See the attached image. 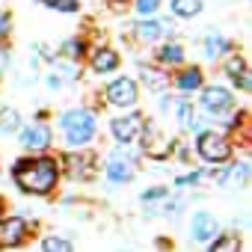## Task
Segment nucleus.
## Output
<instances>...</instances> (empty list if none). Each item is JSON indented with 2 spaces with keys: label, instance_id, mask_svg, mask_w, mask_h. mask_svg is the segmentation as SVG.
<instances>
[{
  "label": "nucleus",
  "instance_id": "1",
  "mask_svg": "<svg viewBox=\"0 0 252 252\" xmlns=\"http://www.w3.org/2000/svg\"><path fill=\"white\" fill-rule=\"evenodd\" d=\"M12 181L27 196H51L60 184V163L48 155H30L12 163Z\"/></svg>",
  "mask_w": 252,
  "mask_h": 252
},
{
  "label": "nucleus",
  "instance_id": "2",
  "mask_svg": "<svg viewBox=\"0 0 252 252\" xmlns=\"http://www.w3.org/2000/svg\"><path fill=\"white\" fill-rule=\"evenodd\" d=\"M60 128H63V137L71 149H83L95 140L98 134V122H95V113L86 110V107H74V110H65L60 116Z\"/></svg>",
  "mask_w": 252,
  "mask_h": 252
},
{
  "label": "nucleus",
  "instance_id": "3",
  "mask_svg": "<svg viewBox=\"0 0 252 252\" xmlns=\"http://www.w3.org/2000/svg\"><path fill=\"white\" fill-rule=\"evenodd\" d=\"M33 237V222L21 214L0 217V252L6 249H21Z\"/></svg>",
  "mask_w": 252,
  "mask_h": 252
},
{
  "label": "nucleus",
  "instance_id": "4",
  "mask_svg": "<svg viewBox=\"0 0 252 252\" xmlns=\"http://www.w3.org/2000/svg\"><path fill=\"white\" fill-rule=\"evenodd\" d=\"M196 155L205 163H225V160H231V143L222 134L202 131V134H196Z\"/></svg>",
  "mask_w": 252,
  "mask_h": 252
},
{
  "label": "nucleus",
  "instance_id": "5",
  "mask_svg": "<svg viewBox=\"0 0 252 252\" xmlns=\"http://www.w3.org/2000/svg\"><path fill=\"white\" fill-rule=\"evenodd\" d=\"M202 95H199V107H202V113H208V116H228L231 110H234V95L225 89V86H202L199 89Z\"/></svg>",
  "mask_w": 252,
  "mask_h": 252
},
{
  "label": "nucleus",
  "instance_id": "6",
  "mask_svg": "<svg viewBox=\"0 0 252 252\" xmlns=\"http://www.w3.org/2000/svg\"><path fill=\"white\" fill-rule=\"evenodd\" d=\"M18 140H21L24 152L42 155V152H48V149H51V140H54V134H51V128H48L45 122H36V125H21Z\"/></svg>",
  "mask_w": 252,
  "mask_h": 252
},
{
  "label": "nucleus",
  "instance_id": "7",
  "mask_svg": "<svg viewBox=\"0 0 252 252\" xmlns=\"http://www.w3.org/2000/svg\"><path fill=\"white\" fill-rule=\"evenodd\" d=\"M137 95H140V89H137V80L134 77H116V80L107 83V101L113 107L128 110V107L137 104Z\"/></svg>",
  "mask_w": 252,
  "mask_h": 252
},
{
  "label": "nucleus",
  "instance_id": "8",
  "mask_svg": "<svg viewBox=\"0 0 252 252\" xmlns=\"http://www.w3.org/2000/svg\"><path fill=\"white\" fill-rule=\"evenodd\" d=\"M222 228H220V220L211 214V211H196L193 214V220H190V240L193 243H211L217 234H220Z\"/></svg>",
  "mask_w": 252,
  "mask_h": 252
},
{
  "label": "nucleus",
  "instance_id": "9",
  "mask_svg": "<svg viewBox=\"0 0 252 252\" xmlns=\"http://www.w3.org/2000/svg\"><path fill=\"white\" fill-rule=\"evenodd\" d=\"M143 131V116L140 113H128V116H116L110 122V134L116 137V143H134Z\"/></svg>",
  "mask_w": 252,
  "mask_h": 252
},
{
  "label": "nucleus",
  "instance_id": "10",
  "mask_svg": "<svg viewBox=\"0 0 252 252\" xmlns=\"http://www.w3.org/2000/svg\"><path fill=\"white\" fill-rule=\"evenodd\" d=\"M107 181L110 184H128V181H134V160L125 155V149H116V155L107 160Z\"/></svg>",
  "mask_w": 252,
  "mask_h": 252
},
{
  "label": "nucleus",
  "instance_id": "11",
  "mask_svg": "<svg viewBox=\"0 0 252 252\" xmlns=\"http://www.w3.org/2000/svg\"><path fill=\"white\" fill-rule=\"evenodd\" d=\"M225 74H228V80H234L237 89H243V92L252 89V74H249L243 57H228V63H225Z\"/></svg>",
  "mask_w": 252,
  "mask_h": 252
},
{
  "label": "nucleus",
  "instance_id": "12",
  "mask_svg": "<svg viewBox=\"0 0 252 252\" xmlns=\"http://www.w3.org/2000/svg\"><path fill=\"white\" fill-rule=\"evenodd\" d=\"M172 83H175L178 92H199L205 86V77H202V68L199 65H187V68L178 71V77Z\"/></svg>",
  "mask_w": 252,
  "mask_h": 252
},
{
  "label": "nucleus",
  "instance_id": "13",
  "mask_svg": "<svg viewBox=\"0 0 252 252\" xmlns=\"http://www.w3.org/2000/svg\"><path fill=\"white\" fill-rule=\"evenodd\" d=\"M249 181V163H228L222 172H217V184L220 187H243Z\"/></svg>",
  "mask_w": 252,
  "mask_h": 252
},
{
  "label": "nucleus",
  "instance_id": "14",
  "mask_svg": "<svg viewBox=\"0 0 252 252\" xmlns=\"http://www.w3.org/2000/svg\"><path fill=\"white\" fill-rule=\"evenodd\" d=\"M134 33H137L140 39H146V42H155V39H160V36H169V33H172V24L163 21V18H152V21H140V24L134 27Z\"/></svg>",
  "mask_w": 252,
  "mask_h": 252
},
{
  "label": "nucleus",
  "instance_id": "15",
  "mask_svg": "<svg viewBox=\"0 0 252 252\" xmlns=\"http://www.w3.org/2000/svg\"><path fill=\"white\" fill-rule=\"evenodd\" d=\"M205 246H208V252H243V240H240L237 231H220Z\"/></svg>",
  "mask_w": 252,
  "mask_h": 252
},
{
  "label": "nucleus",
  "instance_id": "16",
  "mask_svg": "<svg viewBox=\"0 0 252 252\" xmlns=\"http://www.w3.org/2000/svg\"><path fill=\"white\" fill-rule=\"evenodd\" d=\"M65 172H68V178H74V181L92 178V158H86V155H71V158H65Z\"/></svg>",
  "mask_w": 252,
  "mask_h": 252
},
{
  "label": "nucleus",
  "instance_id": "17",
  "mask_svg": "<svg viewBox=\"0 0 252 252\" xmlns=\"http://www.w3.org/2000/svg\"><path fill=\"white\" fill-rule=\"evenodd\" d=\"M202 48H205V60H220V57H225L231 51V42L222 33H208Z\"/></svg>",
  "mask_w": 252,
  "mask_h": 252
},
{
  "label": "nucleus",
  "instance_id": "18",
  "mask_svg": "<svg viewBox=\"0 0 252 252\" xmlns=\"http://www.w3.org/2000/svg\"><path fill=\"white\" fill-rule=\"evenodd\" d=\"M116 68H119V54H116V51L101 48V51L92 54V71H95V74H110V71H116Z\"/></svg>",
  "mask_w": 252,
  "mask_h": 252
},
{
  "label": "nucleus",
  "instance_id": "19",
  "mask_svg": "<svg viewBox=\"0 0 252 252\" xmlns=\"http://www.w3.org/2000/svg\"><path fill=\"white\" fill-rule=\"evenodd\" d=\"M166 196H169L166 187H149V190L140 193V205H143L149 214H158V208H160V202H163Z\"/></svg>",
  "mask_w": 252,
  "mask_h": 252
},
{
  "label": "nucleus",
  "instance_id": "20",
  "mask_svg": "<svg viewBox=\"0 0 252 252\" xmlns=\"http://www.w3.org/2000/svg\"><path fill=\"white\" fill-rule=\"evenodd\" d=\"M158 63H166V65H181L184 63V48L178 42H166L158 48Z\"/></svg>",
  "mask_w": 252,
  "mask_h": 252
},
{
  "label": "nucleus",
  "instance_id": "21",
  "mask_svg": "<svg viewBox=\"0 0 252 252\" xmlns=\"http://www.w3.org/2000/svg\"><path fill=\"white\" fill-rule=\"evenodd\" d=\"M18 128H21V116H18V110H12V107H0V134L9 137V134H15Z\"/></svg>",
  "mask_w": 252,
  "mask_h": 252
},
{
  "label": "nucleus",
  "instance_id": "22",
  "mask_svg": "<svg viewBox=\"0 0 252 252\" xmlns=\"http://www.w3.org/2000/svg\"><path fill=\"white\" fill-rule=\"evenodd\" d=\"M39 252H74V246H71V240H65L60 234H48V237H42Z\"/></svg>",
  "mask_w": 252,
  "mask_h": 252
},
{
  "label": "nucleus",
  "instance_id": "23",
  "mask_svg": "<svg viewBox=\"0 0 252 252\" xmlns=\"http://www.w3.org/2000/svg\"><path fill=\"white\" fill-rule=\"evenodd\" d=\"M140 77H143V80H146V86H149V89H155V92H163V89H166V83H169L163 71H155V68H149V65H143V68H140Z\"/></svg>",
  "mask_w": 252,
  "mask_h": 252
},
{
  "label": "nucleus",
  "instance_id": "24",
  "mask_svg": "<svg viewBox=\"0 0 252 252\" xmlns=\"http://www.w3.org/2000/svg\"><path fill=\"white\" fill-rule=\"evenodd\" d=\"M172 12L178 18H196L202 12V0H172Z\"/></svg>",
  "mask_w": 252,
  "mask_h": 252
},
{
  "label": "nucleus",
  "instance_id": "25",
  "mask_svg": "<svg viewBox=\"0 0 252 252\" xmlns=\"http://www.w3.org/2000/svg\"><path fill=\"white\" fill-rule=\"evenodd\" d=\"M175 119H178V125H181L184 131H190V125H193V119H196L193 104H190V101H178V104H175Z\"/></svg>",
  "mask_w": 252,
  "mask_h": 252
},
{
  "label": "nucleus",
  "instance_id": "26",
  "mask_svg": "<svg viewBox=\"0 0 252 252\" xmlns=\"http://www.w3.org/2000/svg\"><path fill=\"white\" fill-rule=\"evenodd\" d=\"M60 54H63L65 60H80V57H83V42L68 39V42H63V45H60Z\"/></svg>",
  "mask_w": 252,
  "mask_h": 252
},
{
  "label": "nucleus",
  "instance_id": "27",
  "mask_svg": "<svg viewBox=\"0 0 252 252\" xmlns=\"http://www.w3.org/2000/svg\"><path fill=\"white\" fill-rule=\"evenodd\" d=\"M205 181V172H187V175H178L175 178V187L181 190V187H196V184H202Z\"/></svg>",
  "mask_w": 252,
  "mask_h": 252
},
{
  "label": "nucleus",
  "instance_id": "28",
  "mask_svg": "<svg viewBox=\"0 0 252 252\" xmlns=\"http://www.w3.org/2000/svg\"><path fill=\"white\" fill-rule=\"evenodd\" d=\"M42 3L57 9V12H74L77 9V0H42Z\"/></svg>",
  "mask_w": 252,
  "mask_h": 252
},
{
  "label": "nucleus",
  "instance_id": "29",
  "mask_svg": "<svg viewBox=\"0 0 252 252\" xmlns=\"http://www.w3.org/2000/svg\"><path fill=\"white\" fill-rule=\"evenodd\" d=\"M160 6V0H137V12L140 15H155Z\"/></svg>",
  "mask_w": 252,
  "mask_h": 252
},
{
  "label": "nucleus",
  "instance_id": "30",
  "mask_svg": "<svg viewBox=\"0 0 252 252\" xmlns=\"http://www.w3.org/2000/svg\"><path fill=\"white\" fill-rule=\"evenodd\" d=\"M9 33H12V18L6 9H0V39H6Z\"/></svg>",
  "mask_w": 252,
  "mask_h": 252
},
{
  "label": "nucleus",
  "instance_id": "31",
  "mask_svg": "<svg viewBox=\"0 0 252 252\" xmlns=\"http://www.w3.org/2000/svg\"><path fill=\"white\" fill-rule=\"evenodd\" d=\"M6 65H9V51H6V48H0V77H3Z\"/></svg>",
  "mask_w": 252,
  "mask_h": 252
},
{
  "label": "nucleus",
  "instance_id": "32",
  "mask_svg": "<svg viewBox=\"0 0 252 252\" xmlns=\"http://www.w3.org/2000/svg\"><path fill=\"white\" fill-rule=\"evenodd\" d=\"M155 246H158L160 252H169V249H172V246H169V237H158V240H155Z\"/></svg>",
  "mask_w": 252,
  "mask_h": 252
},
{
  "label": "nucleus",
  "instance_id": "33",
  "mask_svg": "<svg viewBox=\"0 0 252 252\" xmlns=\"http://www.w3.org/2000/svg\"><path fill=\"white\" fill-rule=\"evenodd\" d=\"M48 86H51V89H60V86H63L60 74H51V77H48Z\"/></svg>",
  "mask_w": 252,
  "mask_h": 252
},
{
  "label": "nucleus",
  "instance_id": "34",
  "mask_svg": "<svg viewBox=\"0 0 252 252\" xmlns=\"http://www.w3.org/2000/svg\"><path fill=\"white\" fill-rule=\"evenodd\" d=\"M0 217H6V202H3V196H0Z\"/></svg>",
  "mask_w": 252,
  "mask_h": 252
}]
</instances>
